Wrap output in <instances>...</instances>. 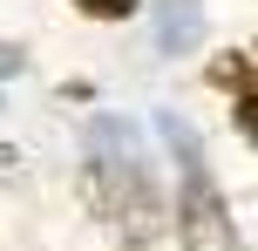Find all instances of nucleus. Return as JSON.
<instances>
[{
	"label": "nucleus",
	"instance_id": "20e7f679",
	"mask_svg": "<svg viewBox=\"0 0 258 251\" xmlns=\"http://www.w3.org/2000/svg\"><path fill=\"white\" fill-rule=\"evenodd\" d=\"M89 21H122V14H136V0H75Z\"/></svg>",
	"mask_w": 258,
	"mask_h": 251
},
{
	"label": "nucleus",
	"instance_id": "f03ea898",
	"mask_svg": "<svg viewBox=\"0 0 258 251\" xmlns=\"http://www.w3.org/2000/svg\"><path fill=\"white\" fill-rule=\"evenodd\" d=\"M170 143H177V163H183V197H177V231L190 251H238L231 244V217H224V197L218 184H211L204 156H197V143L170 122Z\"/></svg>",
	"mask_w": 258,
	"mask_h": 251
},
{
	"label": "nucleus",
	"instance_id": "f257e3e1",
	"mask_svg": "<svg viewBox=\"0 0 258 251\" xmlns=\"http://www.w3.org/2000/svg\"><path fill=\"white\" fill-rule=\"evenodd\" d=\"M82 190H89V211L102 217L122 244H150L156 231H163V197H156V184H150V163L136 156V143H129L116 122H95Z\"/></svg>",
	"mask_w": 258,
	"mask_h": 251
},
{
	"label": "nucleus",
	"instance_id": "7ed1b4c3",
	"mask_svg": "<svg viewBox=\"0 0 258 251\" xmlns=\"http://www.w3.org/2000/svg\"><path fill=\"white\" fill-rule=\"evenodd\" d=\"M163 34H170V41H190V34H197V7H190V0L163 7Z\"/></svg>",
	"mask_w": 258,
	"mask_h": 251
},
{
	"label": "nucleus",
	"instance_id": "39448f33",
	"mask_svg": "<svg viewBox=\"0 0 258 251\" xmlns=\"http://www.w3.org/2000/svg\"><path fill=\"white\" fill-rule=\"evenodd\" d=\"M7 68H21V54H7V48H0V75H7Z\"/></svg>",
	"mask_w": 258,
	"mask_h": 251
}]
</instances>
